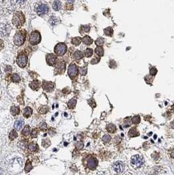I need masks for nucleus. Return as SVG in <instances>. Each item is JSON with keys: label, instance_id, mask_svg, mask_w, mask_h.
Masks as SVG:
<instances>
[{"label": "nucleus", "instance_id": "nucleus-4", "mask_svg": "<svg viewBox=\"0 0 174 175\" xmlns=\"http://www.w3.org/2000/svg\"><path fill=\"white\" fill-rule=\"evenodd\" d=\"M41 40V36L40 33L37 31H34L31 32L30 37V42L32 45H35L40 43Z\"/></svg>", "mask_w": 174, "mask_h": 175}, {"label": "nucleus", "instance_id": "nucleus-8", "mask_svg": "<svg viewBox=\"0 0 174 175\" xmlns=\"http://www.w3.org/2000/svg\"><path fill=\"white\" fill-rule=\"evenodd\" d=\"M68 73L69 77L71 78L77 76L78 74V68L76 64H71V65H69L68 70Z\"/></svg>", "mask_w": 174, "mask_h": 175}, {"label": "nucleus", "instance_id": "nucleus-36", "mask_svg": "<svg viewBox=\"0 0 174 175\" xmlns=\"http://www.w3.org/2000/svg\"><path fill=\"white\" fill-rule=\"evenodd\" d=\"M111 137L109 135V134H105V135H104L103 137V138H102V140L105 143H108L109 142V141L111 140Z\"/></svg>", "mask_w": 174, "mask_h": 175}, {"label": "nucleus", "instance_id": "nucleus-2", "mask_svg": "<svg viewBox=\"0 0 174 175\" xmlns=\"http://www.w3.org/2000/svg\"><path fill=\"white\" fill-rule=\"evenodd\" d=\"M25 20L26 19L24 14L20 11H17L14 13L12 22L14 26L17 28H20L24 24Z\"/></svg>", "mask_w": 174, "mask_h": 175}, {"label": "nucleus", "instance_id": "nucleus-16", "mask_svg": "<svg viewBox=\"0 0 174 175\" xmlns=\"http://www.w3.org/2000/svg\"><path fill=\"white\" fill-rule=\"evenodd\" d=\"M82 42H83L85 45H90L92 44V42H93L92 39L88 36H85V37L82 38Z\"/></svg>", "mask_w": 174, "mask_h": 175}, {"label": "nucleus", "instance_id": "nucleus-30", "mask_svg": "<svg viewBox=\"0 0 174 175\" xmlns=\"http://www.w3.org/2000/svg\"><path fill=\"white\" fill-rule=\"evenodd\" d=\"M93 54V50L90 48H87L85 51V56L86 57H90Z\"/></svg>", "mask_w": 174, "mask_h": 175}, {"label": "nucleus", "instance_id": "nucleus-37", "mask_svg": "<svg viewBox=\"0 0 174 175\" xmlns=\"http://www.w3.org/2000/svg\"><path fill=\"white\" fill-rule=\"evenodd\" d=\"M132 121L133 123L138 124L140 122V118H139V116H134L133 118H132Z\"/></svg>", "mask_w": 174, "mask_h": 175}, {"label": "nucleus", "instance_id": "nucleus-42", "mask_svg": "<svg viewBox=\"0 0 174 175\" xmlns=\"http://www.w3.org/2000/svg\"><path fill=\"white\" fill-rule=\"evenodd\" d=\"M100 59V57H95V58H94L93 59L91 60V63H92V64H97L98 62H99Z\"/></svg>", "mask_w": 174, "mask_h": 175}, {"label": "nucleus", "instance_id": "nucleus-25", "mask_svg": "<svg viewBox=\"0 0 174 175\" xmlns=\"http://www.w3.org/2000/svg\"><path fill=\"white\" fill-rule=\"evenodd\" d=\"M129 134H130V136L131 137H136V136L139 135V132L136 129L132 128L130 130V131H129Z\"/></svg>", "mask_w": 174, "mask_h": 175}, {"label": "nucleus", "instance_id": "nucleus-32", "mask_svg": "<svg viewBox=\"0 0 174 175\" xmlns=\"http://www.w3.org/2000/svg\"><path fill=\"white\" fill-rule=\"evenodd\" d=\"M42 144L45 148H47V147H48L51 145V141H50L48 138H45V139L43 140Z\"/></svg>", "mask_w": 174, "mask_h": 175}, {"label": "nucleus", "instance_id": "nucleus-10", "mask_svg": "<svg viewBox=\"0 0 174 175\" xmlns=\"http://www.w3.org/2000/svg\"><path fill=\"white\" fill-rule=\"evenodd\" d=\"M57 60V57L54 54H48L46 56V60L48 65L54 66Z\"/></svg>", "mask_w": 174, "mask_h": 175}, {"label": "nucleus", "instance_id": "nucleus-29", "mask_svg": "<svg viewBox=\"0 0 174 175\" xmlns=\"http://www.w3.org/2000/svg\"><path fill=\"white\" fill-rule=\"evenodd\" d=\"M104 33H105V34L107 35V36H111L113 35V28L111 27H107L104 30Z\"/></svg>", "mask_w": 174, "mask_h": 175}, {"label": "nucleus", "instance_id": "nucleus-20", "mask_svg": "<svg viewBox=\"0 0 174 175\" xmlns=\"http://www.w3.org/2000/svg\"><path fill=\"white\" fill-rule=\"evenodd\" d=\"M11 113L13 115H18L20 113V108L18 106H12L11 108Z\"/></svg>", "mask_w": 174, "mask_h": 175}, {"label": "nucleus", "instance_id": "nucleus-44", "mask_svg": "<svg viewBox=\"0 0 174 175\" xmlns=\"http://www.w3.org/2000/svg\"><path fill=\"white\" fill-rule=\"evenodd\" d=\"M15 1L16 3H19V4H22V3H24L26 0H15Z\"/></svg>", "mask_w": 174, "mask_h": 175}, {"label": "nucleus", "instance_id": "nucleus-43", "mask_svg": "<svg viewBox=\"0 0 174 175\" xmlns=\"http://www.w3.org/2000/svg\"><path fill=\"white\" fill-rule=\"evenodd\" d=\"M157 73V70L154 68H152L150 70V74H151L152 76H154Z\"/></svg>", "mask_w": 174, "mask_h": 175}, {"label": "nucleus", "instance_id": "nucleus-45", "mask_svg": "<svg viewBox=\"0 0 174 175\" xmlns=\"http://www.w3.org/2000/svg\"><path fill=\"white\" fill-rule=\"evenodd\" d=\"M3 42H2V41H1V40H0V49H2V48H3Z\"/></svg>", "mask_w": 174, "mask_h": 175}, {"label": "nucleus", "instance_id": "nucleus-41", "mask_svg": "<svg viewBox=\"0 0 174 175\" xmlns=\"http://www.w3.org/2000/svg\"><path fill=\"white\" fill-rule=\"evenodd\" d=\"M75 146L78 149H82L84 147V144L81 142H77L75 144Z\"/></svg>", "mask_w": 174, "mask_h": 175}, {"label": "nucleus", "instance_id": "nucleus-15", "mask_svg": "<svg viewBox=\"0 0 174 175\" xmlns=\"http://www.w3.org/2000/svg\"><path fill=\"white\" fill-rule=\"evenodd\" d=\"M31 114H32V110H31L30 107H27V108H26L24 110V112H23V115H24L25 117H26V118L30 117L31 115Z\"/></svg>", "mask_w": 174, "mask_h": 175}, {"label": "nucleus", "instance_id": "nucleus-1", "mask_svg": "<svg viewBox=\"0 0 174 175\" xmlns=\"http://www.w3.org/2000/svg\"><path fill=\"white\" fill-rule=\"evenodd\" d=\"M130 165L132 168L135 170L141 169L144 165V159L141 155H135L132 157L130 160Z\"/></svg>", "mask_w": 174, "mask_h": 175}, {"label": "nucleus", "instance_id": "nucleus-14", "mask_svg": "<svg viewBox=\"0 0 174 175\" xmlns=\"http://www.w3.org/2000/svg\"><path fill=\"white\" fill-rule=\"evenodd\" d=\"M23 125H24V121L23 120H17L14 123V127L16 130L20 131L22 128Z\"/></svg>", "mask_w": 174, "mask_h": 175}, {"label": "nucleus", "instance_id": "nucleus-23", "mask_svg": "<svg viewBox=\"0 0 174 175\" xmlns=\"http://www.w3.org/2000/svg\"><path fill=\"white\" fill-rule=\"evenodd\" d=\"M30 132V127L28 125H26L24 127V128L23 129L22 131V134H23L24 136H26V137H27V136L29 135Z\"/></svg>", "mask_w": 174, "mask_h": 175}, {"label": "nucleus", "instance_id": "nucleus-18", "mask_svg": "<svg viewBox=\"0 0 174 175\" xmlns=\"http://www.w3.org/2000/svg\"><path fill=\"white\" fill-rule=\"evenodd\" d=\"M39 147L37 144H36V143H31V144L29 145V149L31 152H36L38 151Z\"/></svg>", "mask_w": 174, "mask_h": 175}, {"label": "nucleus", "instance_id": "nucleus-34", "mask_svg": "<svg viewBox=\"0 0 174 175\" xmlns=\"http://www.w3.org/2000/svg\"><path fill=\"white\" fill-rule=\"evenodd\" d=\"M12 80L14 82H19L20 81V77L17 74H13L12 75Z\"/></svg>", "mask_w": 174, "mask_h": 175}, {"label": "nucleus", "instance_id": "nucleus-5", "mask_svg": "<svg viewBox=\"0 0 174 175\" xmlns=\"http://www.w3.org/2000/svg\"><path fill=\"white\" fill-rule=\"evenodd\" d=\"M68 47L64 43H59L54 47V52L57 55L62 56L67 52Z\"/></svg>", "mask_w": 174, "mask_h": 175}, {"label": "nucleus", "instance_id": "nucleus-9", "mask_svg": "<svg viewBox=\"0 0 174 175\" xmlns=\"http://www.w3.org/2000/svg\"><path fill=\"white\" fill-rule=\"evenodd\" d=\"M48 11V6L45 4H41L39 5L36 9V12L39 16H44Z\"/></svg>", "mask_w": 174, "mask_h": 175}, {"label": "nucleus", "instance_id": "nucleus-26", "mask_svg": "<svg viewBox=\"0 0 174 175\" xmlns=\"http://www.w3.org/2000/svg\"><path fill=\"white\" fill-rule=\"evenodd\" d=\"M77 103V100L75 99H71L68 102V106L69 107V108L70 109H72V108H75V105H76Z\"/></svg>", "mask_w": 174, "mask_h": 175}, {"label": "nucleus", "instance_id": "nucleus-22", "mask_svg": "<svg viewBox=\"0 0 174 175\" xmlns=\"http://www.w3.org/2000/svg\"><path fill=\"white\" fill-rule=\"evenodd\" d=\"M83 57V53L80 51H76L74 53V58L77 60H79Z\"/></svg>", "mask_w": 174, "mask_h": 175}, {"label": "nucleus", "instance_id": "nucleus-24", "mask_svg": "<svg viewBox=\"0 0 174 175\" xmlns=\"http://www.w3.org/2000/svg\"><path fill=\"white\" fill-rule=\"evenodd\" d=\"M81 40L82 39H81V37H74V38H73L72 39H71V43L73 45H79L81 43Z\"/></svg>", "mask_w": 174, "mask_h": 175}, {"label": "nucleus", "instance_id": "nucleus-46", "mask_svg": "<svg viewBox=\"0 0 174 175\" xmlns=\"http://www.w3.org/2000/svg\"><path fill=\"white\" fill-rule=\"evenodd\" d=\"M68 1L69 2V3H73V2H75V0H68Z\"/></svg>", "mask_w": 174, "mask_h": 175}, {"label": "nucleus", "instance_id": "nucleus-40", "mask_svg": "<svg viewBox=\"0 0 174 175\" xmlns=\"http://www.w3.org/2000/svg\"><path fill=\"white\" fill-rule=\"evenodd\" d=\"M80 74H81V76H85V74H86V72H87V69H86V68L85 67H83V68H80Z\"/></svg>", "mask_w": 174, "mask_h": 175}, {"label": "nucleus", "instance_id": "nucleus-13", "mask_svg": "<svg viewBox=\"0 0 174 175\" xmlns=\"http://www.w3.org/2000/svg\"><path fill=\"white\" fill-rule=\"evenodd\" d=\"M62 7V3L59 0H54L53 3V8L54 11H59Z\"/></svg>", "mask_w": 174, "mask_h": 175}, {"label": "nucleus", "instance_id": "nucleus-31", "mask_svg": "<svg viewBox=\"0 0 174 175\" xmlns=\"http://www.w3.org/2000/svg\"><path fill=\"white\" fill-rule=\"evenodd\" d=\"M90 30V28L89 26H81V28H80V32L84 33V32H88Z\"/></svg>", "mask_w": 174, "mask_h": 175}, {"label": "nucleus", "instance_id": "nucleus-7", "mask_svg": "<svg viewBox=\"0 0 174 175\" xmlns=\"http://www.w3.org/2000/svg\"><path fill=\"white\" fill-rule=\"evenodd\" d=\"M113 169L114 171L118 174L123 173L126 169V165L123 162L120 161H118L117 162L114 163L113 165Z\"/></svg>", "mask_w": 174, "mask_h": 175}, {"label": "nucleus", "instance_id": "nucleus-3", "mask_svg": "<svg viewBox=\"0 0 174 175\" xmlns=\"http://www.w3.org/2000/svg\"><path fill=\"white\" fill-rule=\"evenodd\" d=\"M26 40V34L24 31H19L14 35L13 41L16 45L21 46L24 43Z\"/></svg>", "mask_w": 174, "mask_h": 175}, {"label": "nucleus", "instance_id": "nucleus-27", "mask_svg": "<svg viewBox=\"0 0 174 175\" xmlns=\"http://www.w3.org/2000/svg\"><path fill=\"white\" fill-rule=\"evenodd\" d=\"M48 112V108L47 106H43L39 108V112L40 114H46Z\"/></svg>", "mask_w": 174, "mask_h": 175}, {"label": "nucleus", "instance_id": "nucleus-11", "mask_svg": "<svg viewBox=\"0 0 174 175\" xmlns=\"http://www.w3.org/2000/svg\"><path fill=\"white\" fill-rule=\"evenodd\" d=\"M98 160L96 158L91 157L87 161V165H88V168L90 169H94L98 165Z\"/></svg>", "mask_w": 174, "mask_h": 175}, {"label": "nucleus", "instance_id": "nucleus-48", "mask_svg": "<svg viewBox=\"0 0 174 175\" xmlns=\"http://www.w3.org/2000/svg\"><path fill=\"white\" fill-rule=\"evenodd\" d=\"M0 73H1V71H0Z\"/></svg>", "mask_w": 174, "mask_h": 175}, {"label": "nucleus", "instance_id": "nucleus-19", "mask_svg": "<svg viewBox=\"0 0 174 175\" xmlns=\"http://www.w3.org/2000/svg\"><path fill=\"white\" fill-rule=\"evenodd\" d=\"M95 53H96L97 55L99 56V57H102L104 54L103 47H101V46H98V47H96L95 49Z\"/></svg>", "mask_w": 174, "mask_h": 175}, {"label": "nucleus", "instance_id": "nucleus-47", "mask_svg": "<svg viewBox=\"0 0 174 175\" xmlns=\"http://www.w3.org/2000/svg\"><path fill=\"white\" fill-rule=\"evenodd\" d=\"M0 1H1V0H0ZM2 1H3V0H2Z\"/></svg>", "mask_w": 174, "mask_h": 175}, {"label": "nucleus", "instance_id": "nucleus-39", "mask_svg": "<svg viewBox=\"0 0 174 175\" xmlns=\"http://www.w3.org/2000/svg\"><path fill=\"white\" fill-rule=\"evenodd\" d=\"M37 134H38V132H37V131L36 129H33L32 131H31V138H36V137H37Z\"/></svg>", "mask_w": 174, "mask_h": 175}, {"label": "nucleus", "instance_id": "nucleus-21", "mask_svg": "<svg viewBox=\"0 0 174 175\" xmlns=\"http://www.w3.org/2000/svg\"><path fill=\"white\" fill-rule=\"evenodd\" d=\"M107 130L108 131V132H111V133H114L116 131V127L113 124L110 123L107 126Z\"/></svg>", "mask_w": 174, "mask_h": 175}, {"label": "nucleus", "instance_id": "nucleus-33", "mask_svg": "<svg viewBox=\"0 0 174 175\" xmlns=\"http://www.w3.org/2000/svg\"><path fill=\"white\" fill-rule=\"evenodd\" d=\"M17 137H18V133L16 131H15V130H13L9 134V138L11 140H14V138H17Z\"/></svg>", "mask_w": 174, "mask_h": 175}, {"label": "nucleus", "instance_id": "nucleus-38", "mask_svg": "<svg viewBox=\"0 0 174 175\" xmlns=\"http://www.w3.org/2000/svg\"><path fill=\"white\" fill-rule=\"evenodd\" d=\"M39 128L41 129L42 131H46L47 128V124L45 122H42L39 124Z\"/></svg>", "mask_w": 174, "mask_h": 175}, {"label": "nucleus", "instance_id": "nucleus-28", "mask_svg": "<svg viewBox=\"0 0 174 175\" xmlns=\"http://www.w3.org/2000/svg\"><path fill=\"white\" fill-rule=\"evenodd\" d=\"M32 169V165H31V163L30 162V160H28L25 166V172H28L29 171H31V169Z\"/></svg>", "mask_w": 174, "mask_h": 175}, {"label": "nucleus", "instance_id": "nucleus-17", "mask_svg": "<svg viewBox=\"0 0 174 175\" xmlns=\"http://www.w3.org/2000/svg\"><path fill=\"white\" fill-rule=\"evenodd\" d=\"M30 87L34 90H37L39 87V81L38 80H34L30 84Z\"/></svg>", "mask_w": 174, "mask_h": 175}, {"label": "nucleus", "instance_id": "nucleus-12", "mask_svg": "<svg viewBox=\"0 0 174 175\" xmlns=\"http://www.w3.org/2000/svg\"><path fill=\"white\" fill-rule=\"evenodd\" d=\"M54 83L52 82H47V81H45L43 84V88L45 91H47V92H50L54 89Z\"/></svg>", "mask_w": 174, "mask_h": 175}, {"label": "nucleus", "instance_id": "nucleus-35", "mask_svg": "<svg viewBox=\"0 0 174 175\" xmlns=\"http://www.w3.org/2000/svg\"><path fill=\"white\" fill-rule=\"evenodd\" d=\"M95 43L98 46H102L104 43V39L102 37H99V38L97 39L96 41H95Z\"/></svg>", "mask_w": 174, "mask_h": 175}, {"label": "nucleus", "instance_id": "nucleus-6", "mask_svg": "<svg viewBox=\"0 0 174 175\" xmlns=\"http://www.w3.org/2000/svg\"><path fill=\"white\" fill-rule=\"evenodd\" d=\"M16 63L20 68L25 67L28 63V56L24 53H21L18 55Z\"/></svg>", "mask_w": 174, "mask_h": 175}]
</instances>
